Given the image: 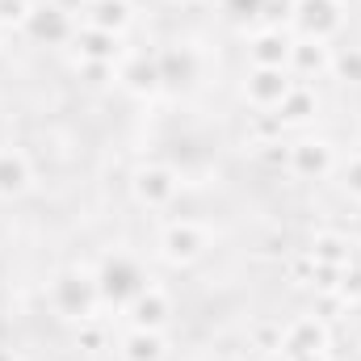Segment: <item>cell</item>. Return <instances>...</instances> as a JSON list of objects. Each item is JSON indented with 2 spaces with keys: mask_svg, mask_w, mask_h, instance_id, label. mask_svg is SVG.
<instances>
[{
  "mask_svg": "<svg viewBox=\"0 0 361 361\" xmlns=\"http://www.w3.org/2000/svg\"><path fill=\"white\" fill-rule=\"evenodd\" d=\"M265 169H277V173H290V143H269V147H257Z\"/></svg>",
  "mask_w": 361,
  "mask_h": 361,
  "instance_id": "28",
  "label": "cell"
},
{
  "mask_svg": "<svg viewBox=\"0 0 361 361\" xmlns=\"http://www.w3.org/2000/svg\"><path fill=\"white\" fill-rule=\"evenodd\" d=\"M286 361H332V357H328V349H319V353H286Z\"/></svg>",
  "mask_w": 361,
  "mask_h": 361,
  "instance_id": "31",
  "label": "cell"
},
{
  "mask_svg": "<svg viewBox=\"0 0 361 361\" xmlns=\"http://www.w3.org/2000/svg\"><path fill=\"white\" fill-rule=\"evenodd\" d=\"M89 25L122 34L130 25V4L126 0H89Z\"/></svg>",
  "mask_w": 361,
  "mask_h": 361,
  "instance_id": "19",
  "label": "cell"
},
{
  "mask_svg": "<svg viewBox=\"0 0 361 361\" xmlns=\"http://www.w3.org/2000/svg\"><path fill=\"white\" fill-rule=\"evenodd\" d=\"M118 80L126 85L130 92H139V97H147V92H156L164 85V76H160V59L152 55H135V59H126L122 63V72H118Z\"/></svg>",
  "mask_w": 361,
  "mask_h": 361,
  "instance_id": "14",
  "label": "cell"
},
{
  "mask_svg": "<svg viewBox=\"0 0 361 361\" xmlns=\"http://www.w3.org/2000/svg\"><path fill=\"white\" fill-rule=\"evenodd\" d=\"M345 193L361 202V156H353V160L345 164Z\"/></svg>",
  "mask_w": 361,
  "mask_h": 361,
  "instance_id": "29",
  "label": "cell"
},
{
  "mask_svg": "<svg viewBox=\"0 0 361 361\" xmlns=\"http://www.w3.org/2000/svg\"><path fill=\"white\" fill-rule=\"evenodd\" d=\"M294 25L307 38H324L328 42L345 25V8H341V0H294Z\"/></svg>",
  "mask_w": 361,
  "mask_h": 361,
  "instance_id": "4",
  "label": "cell"
},
{
  "mask_svg": "<svg viewBox=\"0 0 361 361\" xmlns=\"http://www.w3.org/2000/svg\"><path fill=\"white\" fill-rule=\"evenodd\" d=\"M290 68H294L298 76H319V72H328V68H332L328 42H324V38H302V42H294V47H290Z\"/></svg>",
  "mask_w": 361,
  "mask_h": 361,
  "instance_id": "15",
  "label": "cell"
},
{
  "mask_svg": "<svg viewBox=\"0 0 361 361\" xmlns=\"http://www.w3.org/2000/svg\"><path fill=\"white\" fill-rule=\"evenodd\" d=\"M30 180H34V169H30L25 152H17V147H0V197H17V193H25Z\"/></svg>",
  "mask_w": 361,
  "mask_h": 361,
  "instance_id": "13",
  "label": "cell"
},
{
  "mask_svg": "<svg viewBox=\"0 0 361 361\" xmlns=\"http://www.w3.org/2000/svg\"><path fill=\"white\" fill-rule=\"evenodd\" d=\"M25 30H30V38L55 47V42H68L72 38V17L63 8H55V4H34L30 17H25Z\"/></svg>",
  "mask_w": 361,
  "mask_h": 361,
  "instance_id": "9",
  "label": "cell"
},
{
  "mask_svg": "<svg viewBox=\"0 0 361 361\" xmlns=\"http://www.w3.org/2000/svg\"><path fill=\"white\" fill-rule=\"evenodd\" d=\"M101 302V290H97V277L80 269H63L51 281V307L63 315V319H89Z\"/></svg>",
  "mask_w": 361,
  "mask_h": 361,
  "instance_id": "2",
  "label": "cell"
},
{
  "mask_svg": "<svg viewBox=\"0 0 361 361\" xmlns=\"http://www.w3.org/2000/svg\"><path fill=\"white\" fill-rule=\"evenodd\" d=\"M206 248H210V235L193 219H180L173 227H164V235H160V252L169 265H193L206 257Z\"/></svg>",
  "mask_w": 361,
  "mask_h": 361,
  "instance_id": "3",
  "label": "cell"
},
{
  "mask_svg": "<svg viewBox=\"0 0 361 361\" xmlns=\"http://www.w3.org/2000/svg\"><path fill=\"white\" fill-rule=\"evenodd\" d=\"M130 328H147V332H160L164 324H169V315H173V302H169V294L164 290H156V286H147L130 307Z\"/></svg>",
  "mask_w": 361,
  "mask_h": 361,
  "instance_id": "10",
  "label": "cell"
},
{
  "mask_svg": "<svg viewBox=\"0 0 361 361\" xmlns=\"http://www.w3.org/2000/svg\"><path fill=\"white\" fill-rule=\"evenodd\" d=\"M286 277H290L294 286H311V281H315V257H311V252L290 257V261H286Z\"/></svg>",
  "mask_w": 361,
  "mask_h": 361,
  "instance_id": "23",
  "label": "cell"
},
{
  "mask_svg": "<svg viewBox=\"0 0 361 361\" xmlns=\"http://www.w3.org/2000/svg\"><path fill=\"white\" fill-rule=\"evenodd\" d=\"M332 72L341 80H353L361 85V51H345V55H332Z\"/></svg>",
  "mask_w": 361,
  "mask_h": 361,
  "instance_id": "26",
  "label": "cell"
},
{
  "mask_svg": "<svg viewBox=\"0 0 361 361\" xmlns=\"http://www.w3.org/2000/svg\"><path fill=\"white\" fill-rule=\"evenodd\" d=\"M72 42H76V55H80V63H114V59L122 55V42H118V34H109V30H97V25H85L80 34H72Z\"/></svg>",
  "mask_w": 361,
  "mask_h": 361,
  "instance_id": "11",
  "label": "cell"
},
{
  "mask_svg": "<svg viewBox=\"0 0 361 361\" xmlns=\"http://www.w3.org/2000/svg\"><path fill=\"white\" fill-rule=\"evenodd\" d=\"M80 349H89V353H101V349H109V328L101 324V319H80Z\"/></svg>",
  "mask_w": 361,
  "mask_h": 361,
  "instance_id": "22",
  "label": "cell"
},
{
  "mask_svg": "<svg viewBox=\"0 0 361 361\" xmlns=\"http://www.w3.org/2000/svg\"><path fill=\"white\" fill-rule=\"evenodd\" d=\"M0 361H13V353H4V349H0Z\"/></svg>",
  "mask_w": 361,
  "mask_h": 361,
  "instance_id": "32",
  "label": "cell"
},
{
  "mask_svg": "<svg viewBox=\"0 0 361 361\" xmlns=\"http://www.w3.org/2000/svg\"><path fill=\"white\" fill-rule=\"evenodd\" d=\"M328 341H332L328 324L319 315H302L290 328H281V357L286 353H319V349H328Z\"/></svg>",
  "mask_w": 361,
  "mask_h": 361,
  "instance_id": "8",
  "label": "cell"
},
{
  "mask_svg": "<svg viewBox=\"0 0 361 361\" xmlns=\"http://www.w3.org/2000/svg\"><path fill=\"white\" fill-rule=\"evenodd\" d=\"M164 353H169L164 336L147 328H130L122 341V361H164Z\"/></svg>",
  "mask_w": 361,
  "mask_h": 361,
  "instance_id": "16",
  "label": "cell"
},
{
  "mask_svg": "<svg viewBox=\"0 0 361 361\" xmlns=\"http://www.w3.org/2000/svg\"><path fill=\"white\" fill-rule=\"evenodd\" d=\"M336 294H341L349 307H357V302H361V265H357V261L341 269V286H336Z\"/></svg>",
  "mask_w": 361,
  "mask_h": 361,
  "instance_id": "24",
  "label": "cell"
},
{
  "mask_svg": "<svg viewBox=\"0 0 361 361\" xmlns=\"http://www.w3.org/2000/svg\"><path fill=\"white\" fill-rule=\"evenodd\" d=\"M290 47H294V38L286 30H261L248 42V59H252V68H286L290 63Z\"/></svg>",
  "mask_w": 361,
  "mask_h": 361,
  "instance_id": "12",
  "label": "cell"
},
{
  "mask_svg": "<svg viewBox=\"0 0 361 361\" xmlns=\"http://www.w3.org/2000/svg\"><path fill=\"white\" fill-rule=\"evenodd\" d=\"M130 189H135V197H139L143 206H156V210H160V206H169L180 193V177L173 169H164V164H147V169L135 173Z\"/></svg>",
  "mask_w": 361,
  "mask_h": 361,
  "instance_id": "5",
  "label": "cell"
},
{
  "mask_svg": "<svg viewBox=\"0 0 361 361\" xmlns=\"http://www.w3.org/2000/svg\"><path fill=\"white\" fill-rule=\"evenodd\" d=\"M223 8L231 17H257L261 13V0H223Z\"/></svg>",
  "mask_w": 361,
  "mask_h": 361,
  "instance_id": "30",
  "label": "cell"
},
{
  "mask_svg": "<svg viewBox=\"0 0 361 361\" xmlns=\"http://www.w3.org/2000/svg\"><path fill=\"white\" fill-rule=\"evenodd\" d=\"M315 109H319L315 92L307 89V85H298V80H294V89L286 92V97H281V105H277V118H281L286 126H298V122H307Z\"/></svg>",
  "mask_w": 361,
  "mask_h": 361,
  "instance_id": "18",
  "label": "cell"
},
{
  "mask_svg": "<svg viewBox=\"0 0 361 361\" xmlns=\"http://www.w3.org/2000/svg\"><path fill=\"white\" fill-rule=\"evenodd\" d=\"M160 76L164 85H177V80H193V55L180 47V51H160Z\"/></svg>",
  "mask_w": 361,
  "mask_h": 361,
  "instance_id": "21",
  "label": "cell"
},
{
  "mask_svg": "<svg viewBox=\"0 0 361 361\" xmlns=\"http://www.w3.org/2000/svg\"><path fill=\"white\" fill-rule=\"evenodd\" d=\"M97 277V290H101V302H114V307H130L143 290H147V273L139 269L130 257L114 252L101 261V269L92 273Z\"/></svg>",
  "mask_w": 361,
  "mask_h": 361,
  "instance_id": "1",
  "label": "cell"
},
{
  "mask_svg": "<svg viewBox=\"0 0 361 361\" xmlns=\"http://www.w3.org/2000/svg\"><path fill=\"white\" fill-rule=\"evenodd\" d=\"M281 135H286V122L277 118V109H257V114H248V143H252V147L281 143Z\"/></svg>",
  "mask_w": 361,
  "mask_h": 361,
  "instance_id": "20",
  "label": "cell"
},
{
  "mask_svg": "<svg viewBox=\"0 0 361 361\" xmlns=\"http://www.w3.org/2000/svg\"><path fill=\"white\" fill-rule=\"evenodd\" d=\"M248 341H252V349H261V353H281V328H273V324H257V328L248 332Z\"/></svg>",
  "mask_w": 361,
  "mask_h": 361,
  "instance_id": "25",
  "label": "cell"
},
{
  "mask_svg": "<svg viewBox=\"0 0 361 361\" xmlns=\"http://www.w3.org/2000/svg\"><path fill=\"white\" fill-rule=\"evenodd\" d=\"M332 164H336V156H332V147H328L324 139H302V143L290 147V173L302 177V180L328 177Z\"/></svg>",
  "mask_w": 361,
  "mask_h": 361,
  "instance_id": "7",
  "label": "cell"
},
{
  "mask_svg": "<svg viewBox=\"0 0 361 361\" xmlns=\"http://www.w3.org/2000/svg\"><path fill=\"white\" fill-rule=\"evenodd\" d=\"M30 0H0V30H8V25H25V17H30Z\"/></svg>",
  "mask_w": 361,
  "mask_h": 361,
  "instance_id": "27",
  "label": "cell"
},
{
  "mask_svg": "<svg viewBox=\"0 0 361 361\" xmlns=\"http://www.w3.org/2000/svg\"><path fill=\"white\" fill-rule=\"evenodd\" d=\"M319 265H336V269H345V265H353V244L345 240V235H336V231H319L315 240H311V248H307Z\"/></svg>",
  "mask_w": 361,
  "mask_h": 361,
  "instance_id": "17",
  "label": "cell"
},
{
  "mask_svg": "<svg viewBox=\"0 0 361 361\" xmlns=\"http://www.w3.org/2000/svg\"><path fill=\"white\" fill-rule=\"evenodd\" d=\"M290 89H294V80L286 68H252V76L244 80V97L252 101V109H277Z\"/></svg>",
  "mask_w": 361,
  "mask_h": 361,
  "instance_id": "6",
  "label": "cell"
}]
</instances>
